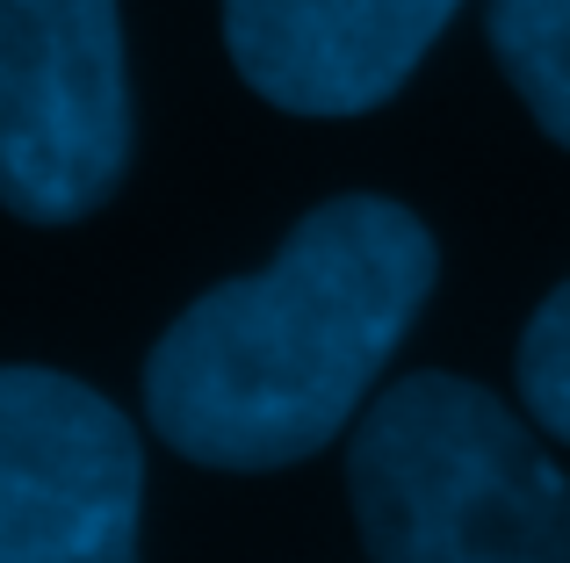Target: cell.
Listing matches in <instances>:
<instances>
[{"mask_svg":"<svg viewBox=\"0 0 570 563\" xmlns=\"http://www.w3.org/2000/svg\"><path fill=\"white\" fill-rule=\"evenodd\" d=\"M145 448L101 391L0 368V563H138Z\"/></svg>","mask_w":570,"mask_h":563,"instance_id":"4","label":"cell"},{"mask_svg":"<svg viewBox=\"0 0 570 563\" xmlns=\"http://www.w3.org/2000/svg\"><path fill=\"white\" fill-rule=\"evenodd\" d=\"M441 275L433 231L390 196L296 217L261 275L203 289L145 354V419L174 455L232 477L311 463L368 412Z\"/></svg>","mask_w":570,"mask_h":563,"instance_id":"1","label":"cell"},{"mask_svg":"<svg viewBox=\"0 0 570 563\" xmlns=\"http://www.w3.org/2000/svg\"><path fill=\"white\" fill-rule=\"evenodd\" d=\"M368 563H570V484L513 405L462 376H404L347 434Z\"/></svg>","mask_w":570,"mask_h":563,"instance_id":"2","label":"cell"},{"mask_svg":"<svg viewBox=\"0 0 570 563\" xmlns=\"http://www.w3.org/2000/svg\"><path fill=\"white\" fill-rule=\"evenodd\" d=\"M130 72L116 0H0V210L80 225L124 188Z\"/></svg>","mask_w":570,"mask_h":563,"instance_id":"3","label":"cell"},{"mask_svg":"<svg viewBox=\"0 0 570 563\" xmlns=\"http://www.w3.org/2000/svg\"><path fill=\"white\" fill-rule=\"evenodd\" d=\"M455 14L462 0H224V51L289 116H368Z\"/></svg>","mask_w":570,"mask_h":563,"instance_id":"5","label":"cell"},{"mask_svg":"<svg viewBox=\"0 0 570 563\" xmlns=\"http://www.w3.org/2000/svg\"><path fill=\"white\" fill-rule=\"evenodd\" d=\"M484 37L528 116L570 152V0H491Z\"/></svg>","mask_w":570,"mask_h":563,"instance_id":"6","label":"cell"},{"mask_svg":"<svg viewBox=\"0 0 570 563\" xmlns=\"http://www.w3.org/2000/svg\"><path fill=\"white\" fill-rule=\"evenodd\" d=\"M513 376H520V405L542 434L570 441V282L534 304L528 333H520V354H513Z\"/></svg>","mask_w":570,"mask_h":563,"instance_id":"7","label":"cell"}]
</instances>
